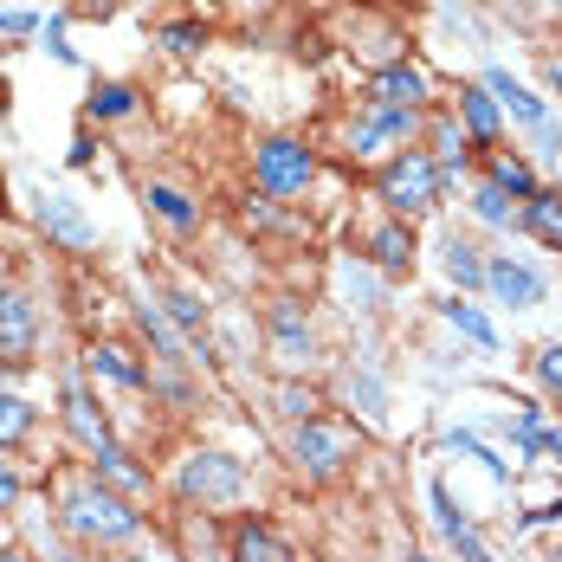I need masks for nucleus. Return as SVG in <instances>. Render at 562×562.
<instances>
[{
    "label": "nucleus",
    "mask_w": 562,
    "mask_h": 562,
    "mask_svg": "<svg viewBox=\"0 0 562 562\" xmlns=\"http://www.w3.org/2000/svg\"><path fill=\"white\" fill-rule=\"evenodd\" d=\"M149 297L162 304V317H169L175 330L188 337L194 362H201V369H221V349H214V311H207V297H201L194 284H156Z\"/></svg>",
    "instance_id": "12"
},
{
    "label": "nucleus",
    "mask_w": 562,
    "mask_h": 562,
    "mask_svg": "<svg viewBox=\"0 0 562 562\" xmlns=\"http://www.w3.org/2000/svg\"><path fill=\"white\" fill-rule=\"evenodd\" d=\"M465 207H472V221H479V226H498V233H510V226H517V207H510V194H505V188H492V181H479Z\"/></svg>",
    "instance_id": "31"
},
{
    "label": "nucleus",
    "mask_w": 562,
    "mask_h": 562,
    "mask_svg": "<svg viewBox=\"0 0 562 562\" xmlns=\"http://www.w3.org/2000/svg\"><path fill=\"white\" fill-rule=\"evenodd\" d=\"M543 562H562V550H550V557H543Z\"/></svg>",
    "instance_id": "48"
},
{
    "label": "nucleus",
    "mask_w": 562,
    "mask_h": 562,
    "mask_svg": "<svg viewBox=\"0 0 562 562\" xmlns=\"http://www.w3.org/2000/svg\"><path fill=\"white\" fill-rule=\"evenodd\" d=\"M337 284H342V297H349V311H382V272L362 252H342Z\"/></svg>",
    "instance_id": "26"
},
{
    "label": "nucleus",
    "mask_w": 562,
    "mask_h": 562,
    "mask_svg": "<svg viewBox=\"0 0 562 562\" xmlns=\"http://www.w3.org/2000/svg\"><path fill=\"white\" fill-rule=\"evenodd\" d=\"M447 447H452V452H465V459H479V465H485V472H492L498 485H510V472H517V465H510V459H498V452L485 447V440H479L472 427H459V434H447Z\"/></svg>",
    "instance_id": "34"
},
{
    "label": "nucleus",
    "mask_w": 562,
    "mask_h": 562,
    "mask_svg": "<svg viewBox=\"0 0 562 562\" xmlns=\"http://www.w3.org/2000/svg\"><path fill=\"white\" fill-rule=\"evenodd\" d=\"M130 324H136V337L156 349V369H201V362H194V349H188V337L162 317V304H156V297H136V304H130Z\"/></svg>",
    "instance_id": "20"
},
{
    "label": "nucleus",
    "mask_w": 562,
    "mask_h": 562,
    "mask_svg": "<svg viewBox=\"0 0 562 562\" xmlns=\"http://www.w3.org/2000/svg\"><path fill=\"white\" fill-rule=\"evenodd\" d=\"M181 7H188V0H181Z\"/></svg>",
    "instance_id": "50"
},
{
    "label": "nucleus",
    "mask_w": 562,
    "mask_h": 562,
    "mask_svg": "<svg viewBox=\"0 0 562 562\" xmlns=\"http://www.w3.org/2000/svg\"><path fill=\"white\" fill-rule=\"evenodd\" d=\"M46 342V311L20 279H0V375H26Z\"/></svg>",
    "instance_id": "10"
},
{
    "label": "nucleus",
    "mask_w": 562,
    "mask_h": 562,
    "mask_svg": "<svg viewBox=\"0 0 562 562\" xmlns=\"http://www.w3.org/2000/svg\"><path fill=\"white\" fill-rule=\"evenodd\" d=\"M543 524H562V498H550V505H537V510L517 517V530H543Z\"/></svg>",
    "instance_id": "42"
},
{
    "label": "nucleus",
    "mask_w": 562,
    "mask_h": 562,
    "mask_svg": "<svg viewBox=\"0 0 562 562\" xmlns=\"http://www.w3.org/2000/svg\"><path fill=\"white\" fill-rule=\"evenodd\" d=\"M447 104H452V116L465 123L472 149H485V156H492V149L505 143V111H498V98H492V91H485L479 78H472V85H459V91H452Z\"/></svg>",
    "instance_id": "21"
},
{
    "label": "nucleus",
    "mask_w": 562,
    "mask_h": 562,
    "mask_svg": "<svg viewBox=\"0 0 562 562\" xmlns=\"http://www.w3.org/2000/svg\"><path fill=\"white\" fill-rule=\"evenodd\" d=\"M7 207H13V181H7V162H0V221H7Z\"/></svg>",
    "instance_id": "45"
},
{
    "label": "nucleus",
    "mask_w": 562,
    "mask_h": 562,
    "mask_svg": "<svg viewBox=\"0 0 562 562\" xmlns=\"http://www.w3.org/2000/svg\"><path fill=\"white\" fill-rule=\"evenodd\" d=\"M401 562H434V557H427V550H407V557H401Z\"/></svg>",
    "instance_id": "47"
},
{
    "label": "nucleus",
    "mask_w": 562,
    "mask_h": 562,
    "mask_svg": "<svg viewBox=\"0 0 562 562\" xmlns=\"http://www.w3.org/2000/svg\"><path fill=\"white\" fill-rule=\"evenodd\" d=\"M272 414L291 420V427H304V420H317V414H324V394L311 389L304 375H279V382H272Z\"/></svg>",
    "instance_id": "28"
},
{
    "label": "nucleus",
    "mask_w": 562,
    "mask_h": 562,
    "mask_svg": "<svg viewBox=\"0 0 562 562\" xmlns=\"http://www.w3.org/2000/svg\"><path fill=\"white\" fill-rule=\"evenodd\" d=\"M420 149L440 162V175H447V181H459V175L472 169V136H465V123L452 116V104H434V111H427Z\"/></svg>",
    "instance_id": "19"
},
{
    "label": "nucleus",
    "mask_w": 562,
    "mask_h": 562,
    "mask_svg": "<svg viewBox=\"0 0 562 562\" xmlns=\"http://www.w3.org/2000/svg\"><path fill=\"white\" fill-rule=\"evenodd\" d=\"M143 104H149L143 85H130V78H91V91H85L78 116H85L91 130H111V123H136Z\"/></svg>",
    "instance_id": "17"
},
{
    "label": "nucleus",
    "mask_w": 562,
    "mask_h": 562,
    "mask_svg": "<svg viewBox=\"0 0 562 562\" xmlns=\"http://www.w3.org/2000/svg\"><path fill=\"white\" fill-rule=\"evenodd\" d=\"M356 452H362V427L342 420V414H317V420L291 427V440H284V459H291V472H297L304 485L342 479V472L356 465Z\"/></svg>",
    "instance_id": "5"
},
{
    "label": "nucleus",
    "mask_w": 562,
    "mask_h": 562,
    "mask_svg": "<svg viewBox=\"0 0 562 562\" xmlns=\"http://www.w3.org/2000/svg\"><path fill=\"white\" fill-rule=\"evenodd\" d=\"M246 485H252L246 459H239V452H226V447H188L169 465V498L181 510H201V517L239 505V498H246Z\"/></svg>",
    "instance_id": "3"
},
{
    "label": "nucleus",
    "mask_w": 562,
    "mask_h": 562,
    "mask_svg": "<svg viewBox=\"0 0 562 562\" xmlns=\"http://www.w3.org/2000/svg\"><path fill=\"white\" fill-rule=\"evenodd\" d=\"M356 246H362V259L382 272V279H414V252H420V239H414V226L382 214L375 226H362L356 233Z\"/></svg>",
    "instance_id": "14"
},
{
    "label": "nucleus",
    "mask_w": 562,
    "mask_h": 562,
    "mask_svg": "<svg viewBox=\"0 0 562 562\" xmlns=\"http://www.w3.org/2000/svg\"><path fill=\"white\" fill-rule=\"evenodd\" d=\"M420 130H427V116L420 111H401V104H375V98H362V111L342 123V156L349 162H394L401 149H420Z\"/></svg>",
    "instance_id": "6"
},
{
    "label": "nucleus",
    "mask_w": 562,
    "mask_h": 562,
    "mask_svg": "<svg viewBox=\"0 0 562 562\" xmlns=\"http://www.w3.org/2000/svg\"><path fill=\"white\" fill-rule=\"evenodd\" d=\"M246 175L266 201L279 207H297L311 188H317V143L311 136H291V130H272V136H252L246 149Z\"/></svg>",
    "instance_id": "4"
},
{
    "label": "nucleus",
    "mask_w": 562,
    "mask_h": 562,
    "mask_svg": "<svg viewBox=\"0 0 562 562\" xmlns=\"http://www.w3.org/2000/svg\"><path fill=\"white\" fill-rule=\"evenodd\" d=\"M440 266H447V279L459 284V291H485V246L472 239V233H447L440 239Z\"/></svg>",
    "instance_id": "24"
},
{
    "label": "nucleus",
    "mask_w": 562,
    "mask_h": 562,
    "mask_svg": "<svg viewBox=\"0 0 562 562\" xmlns=\"http://www.w3.org/2000/svg\"><path fill=\"white\" fill-rule=\"evenodd\" d=\"M517 226H524L543 252H562V188H537V194L517 207Z\"/></svg>",
    "instance_id": "23"
},
{
    "label": "nucleus",
    "mask_w": 562,
    "mask_h": 562,
    "mask_svg": "<svg viewBox=\"0 0 562 562\" xmlns=\"http://www.w3.org/2000/svg\"><path fill=\"white\" fill-rule=\"evenodd\" d=\"M375 201H382V214H394V221H427L434 207H440V194H447V175H440V162L427 156V149H401L394 162H382L375 169Z\"/></svg>",
    "instance_id": "7"
},
{
    "label": "nucleus",
    "mask_w": 562,
    "mask_h": 562,
    "mask_svg": "<svg viewBox=\"0 0 562 562\" xmlns=\"http://www.w3.org/2000/svg\"><path fill=\"white\" fill-rule=\"evenodd\" d=\"M0 562H40V550H26V543H0Z\"/></svg>",
    "instance_id": "44"
},
{
    "label": "nucleus",
    "mask_w": 562,
    "mask_h": 562,
    "mask_svg": "<svg viewBox=\"0 0 562 562\" xmlns=\"http://www.w3.org/2000/svg\"><path fill=\"white\" fill-rule=\"evenodd\" d=\"M143 214L162 221L175 239H188V233L207 226V201H194L188 188H175V181H162V175H149V181H143Z\"/></svg>",
    "instance_id": "16"
},
{
    "label": "nucleus",
    "mask_w": 562,
    "mask_h": 562,
    "mask_svg": "<svg viewBox=\"0 0 562 562\" xmlns=\"http://www.w3.org/2000/svg\"><path fill=\"white\" fill-rule=\"evenodd\" d=\"M266 349H272V362H279L284 375L317 369V330H311V317H304L297 297H272V311H266Z\"/></svg>",
    "instance_id": "11"
},
{
    "label": "nucleus",
    "mask_w": 562,
    "mask_h": 562,
    "mask_svg": "<svg viewBox=\"0 0 562 562\" xmlns=\"http://www.w3.org/2000/svg\"><path fill=\"white\" fill-rule=\"evenodd\" d=\"M26 505V472H20V452H0V517H20Z\"/></svg>",
    "instance_id": "35"
},
{
    "label": "nucleus",
    "mask_w": 562,
    "mask_h": 562,
    "mask_svg": "<svg viewBox=\"0 0 562 562\" xmlns=\"http://www.w3.org/2000/svg\"><path fill=\"white\" fill-rule=\"evenodd\" d=\"M33 434H40V407L20 389H0V452H20Z\"/></svg>",
    "instance_id": "27"
},
{
    "label": "nucleus",
    "mask_w": 562,
    "mask_h": 562,
    "mask_svg": "<svg viewBox=\"0 0 562 562\" xmlns=\"http://www.w3.org/2000/svg\"><path fill=\"white\" fill-rule=\"evenodd\" d=\"M485 291L498 297V304H510V311H537L543 304V272L530 266V259H510V252H498L492 266H485Z\"/></svg>",
    "instance_id": "22"
},
{
    "label": "nucleus",
    "mask_w": 562,
    "mask_h": 562,
    "mask_svg": "<svg viewBox=\"0 0 562 562\" xmlns=\"http://www.w3.org/2000/svg\"><path fill=\"white\" fill-rule=\"evenodd\" d=\"M26 221H33V233H40L53 252H65V259H91V252H98V221L85 214V201H78L71 188H33V194H26Z\"/></svg>",
    "instance_id": "9"
},
{
    "label": "nucleus",
    "mask_w": 562,
    "mask_h": 562,
    "mask_svg": "<svg viewBox=\"0 0 562 562\" xmlns=\"http://www.w3.org/2000/svg\"><path fill=\"white\" fill-rule=\"evenodd\" d=\"M40 53L53 58V65H71V71L85 65V58H78V46H71V13H65V7L40 20Z\"/></svg>",
    "instance_id": "32"
},
{
    "label": "nucleus",
    "mask_w": 562,
    "mask_h": 562,
    "mask_svg": "<svg viewBox=\"0 0 562 562\" xmlns=\"http://www.w3.org/2000/svg\"><path fill=\"white\" fill-rule=\"evenodd\" d=\"M543 78H550V98H562V58H550V71H543Z\"/></svg>",
    "instance_id": "46"
},
{
    "label": "nucleus",
    "mask_w": 562,
    "mask_h": 562,
    "mask_svg": "<svg viewBox=\"0 0 562 562\" xmlns=\"http://www.w3.org/2000/svg\"><path fill=\"white\" fill-rule=\"evenodd\" d=\"M239 226L259 233V239H272V233H291V214H284L279 201H266V194H259V201L246 194V201H239Z\"/></svg>",
    "instance_id": "33"
},
{
    "label": "nucleus",
    "mask_w": 562,
    "mask_h": 562,
    "mask_svg": "<svg viewBox=\"0 0 562 562\" xmlns=\"http://www.w3.org/2000/svg\"><path fill=\"white\" fill-rule=\"evenodd\" d=\"M40 562H91L78 543H58V550H40Z\"/></svg>",
    "instance_id": "43"
},
{
    "label": "nucleus",
    "mask_w": 562,
    "mask_h": 562,
    "mask_svg": "<svg viewBox=\"0 0 562 562\" xmlns=\"http://www.w3.org/2000/svg\"><path fill=\"white\" fill-rule=\"evenodd\" d=\"M98 156H104V143H98V130H91V123H78V130H71V143H65V169H98Z\"/></svg>",
    "instance_id": "36"
},
{
    "label": "nucleus",
    "mask_w": 562,
    "mask_h": 562,
    "mask_svg": "<svg viewBox=\"0 0 562 562\" xmlns=\"http://www.w3.org/2000/svg\"><path fill=\"white\" fill-rule=\"evenodd\" d=\"M0 40H40V13L33 7H0Z\"/></svg>",
    "instance_id": "39"
},
{
    "label": "nucleus",
    "mask_w": 562,
    "mask_h": 562,
    "mask_svg": "<svg viewBox=\"0 0 562 562\" xmlns=\"http://www.w3.org/2000/svg\"><path fill=\"white\" fill-rule=\"evenodd\" d=\"M65 13L71 20H111V13H123V0H65Z\"/></svg>",
    "instance_id": "41"
},
{
    "label": "nucleus",
    "mask_w": 562,
    "mask_h": 562,
    "mask_svg": "<svg viewBox=\"0 0 562 562\" xmlns=\"http://www.w3.org/2000/svg\"><path fill=\"white\" fill-rule=\"evenodd\" d=\"M440 317H447V324H452L465 342H479V349H498V324H492L479 304H465V297H440Z\"/></svg>",
    "instance_id": "30"
},
{
    "label": "nucleus",
    "mask_w": 562,
    "mask_h": 562,
    "mask_svg": "<svg viewBox=\"0 0 562 562\" xmlns=\"http://www.w3.org/2000/svg\"><path fill=\"white\" fill-rule=\"evenodd\" d=\"M369 98H375V104H401V111H420V116L440 104L420 58H401V65H389V71H375V78H369Z\"/></svg>",
    "instance_id": "18"
},
{
    "label": "nucleus",
    "mask_w": 562,
    "mask_h": 562,
    "mask_svg": "<svg viewBox=\"0 0 562 562\" xmlns=\"http://www.w3.org/2000/svg\"><path fill=\"white\" fill-rule=\"evenodd\" d=\"M207 40H214V26L201 20V13H181V20H162V33H156V46L169 58H201L207 53Z\"/></svg>",
    "instance_id": "29"
},
{
    "label": "nucleus",
    "mask_w": 562,
    "mask_h": 562,
    "mask_svg": "<svg viewBox=\"0 0 562 562\" xmlns=\"http://www.w3.org/2000/svg\"><path fill=\"white\" fill-rule=\"evenodd\" d=\"M58 427H65V440H71V452L98 472V479H111L116 492H130V498H149V465L130 452V440L116 434L111 407L98 401V389H91V375L71 362L65 375H58Z\"/></svg>",
    "instance_id": "2"
},
{
    "label": "nucleus",
    "mask_w": 562,
    "mask_h": 562,
    "mask_svg": "<svg viewBox=\"0 0 562 562\" xmlns=\"http://www.w3.org/2000/svg\"><path fill=\"white\" fill-rule=\"evenodd\" d=\"M479 85L498 98V111L517 123V130H530V143H537V162H562V116L550 111V98H537L517 71H505V65H485L479 71Z\"/></svg>",
    "instance_id": "8"
},
{
    "label": "nucleus",
    "mask_w": 562,
    "mask_h": 562,
    "mask_svg": "<svg viewBox=\"0 0 562 562\" xmlns=\"http://www.w3.org/2000/svg\"><path fill=\"white\" fill-rule=\"evenodd\" d=\"M427 498H434V517H440V537H447V543L459 537V530H472V517L452 505V492L440 485V479H434V492H427Z\"/></svg>",
    "instance_id": "38"
},
{
    "label": "nucleus",
    "mask_w": 562,
    "mask_h": 562,
    "mask_svg": "<svg viewBox=\"0 0 562 562\" xmlns=\"http://www.w3.org/2000/svg\"><path fill=\"white\" fill-rule=\"evenodd\" d=\"M485 181H492V188H505L510 201H530V194L543 188V181H537V162H530V156H517V149H492V156H485Z\"/></svg>",
    "instance_id": "25"
},
{
    "label": "nucleus",
    "mask_w": 562,
    "mask_h": 562,
    "mask_svg": "<svg viewBox=\"0 0 562 562\" xmlns=\"http://www.w3.org/2000/svg\"><path fill=\"white\" fill-rule=\"evenodd\" d=\"M0 104H7V85H0Z\"/></svg>",
    "instance_id": "49"
},
{
    "label": "nucleus",
    "mask_w": 562,
    "mask_h": 562,
    "mask_svg": "<svg viewBox=\"0 0 562 562\" xmlns=\"http://www.w3.org/2000/svg\"><path fill=\"white\" fill-rule=\"evenodd\" d=\"M452 550H459V562H498L492 550H485V537H479V524H472V530H459V537H452Z\"/></svg>",
    "instance_id": "40"
},
{
    "label": "nucleus",
    "mask_w": 562,
    "mask_h": 562,
    "mask_svg": "<svg viewBox=\"0 0 562 562\" xmlns=\"http://www.w3.org/2000/svg\"><path fill=\"white\" fill-rule=\"evenodd\" d=\"M537 389H543V394L562 407V337L537 349Z\"/></svg>",
    "instance_id": "37"
},
{
    "label": "nucleus",
    "mask_w": 562,
    "mask_h": 562,
    "mask_svg": "<svg viewBox=\"0 0 562 562\" xmlns=\"http://www.w3.org/2000/svg\"><path fill=\"white\" fill-rule=\"evenodd\" d=\"M226 562H297V550H291V537L272 517L246 510V517L226 524Z\"/></svg>",
    "instance_id": "15"
},
{
    "label": "nucleus",
    "mask_w": 562,
    "mask_h": 562,
    "mask_svg": "<svg viewBox=\"0 0 562 562\" xmlns=\"http://www.w3.org/2000/svg\"><path fill=\"white\" fill-rule=\"evenodd\" d=\"M78 369H85L91 382H111V389H130V394L156 389V362H143L130 342H116V337H91L78 349Z\"/></svg>",
    "instance_id": "13"
},
{
    "label": "nucleus",
    "mask_w": 562,
    "mask_h": 562,
    "mask_svg": "<svg viewBox=\"0 0 562 562\" xmlns=\"http://www.w3.org/2000/svg\"><path fill=\"white\" fill-rule=\"evenodd\" d=\"M46 492H53V530L65 537V543H78L85 557H111V550H130V543L149 537V510H143V498L116 492L111 479H98L85 459L53 465Z\"/></svg>",
    "instance_id": "1"
}]
</instances>
